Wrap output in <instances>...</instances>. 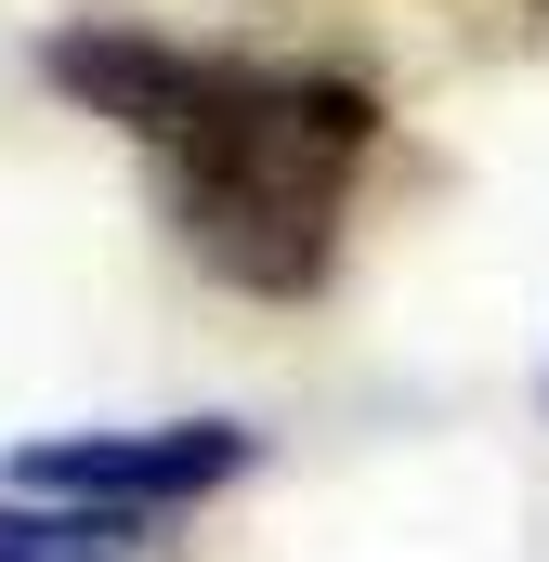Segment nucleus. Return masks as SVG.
Here are the masks:
<instances>
[{"instance_id": "obj_1", "label": "nucleus", "mask_w": 549, "mask_h": 562, "mask_svg": "<svg viewBox=\"0 0 549 562\" xmlns=\"http://www.w3.org/2000/svg\"><path fill=\"white\" fill-rule=\"evenodd\" d=\"M40 79L105 119L157 183L170 249L236 301H327L354 249V196L380 170V92L327 53H236L144 13H66Z\"/></svg>"}, {"instance_id": "obj_2", "label": "nucleus", "mask_w": 549, "mask_h": 562, "mask_svg": "<svg viewBox=\"0 0 549 562\" xmlns=\"http://www.w3.org/2000/svg\"><path fill=\"white\" fill-rule=\"evenodd\" d=\"M262 471V431L249 419H92V431H40L13 445V497H53V510H119V524H183L210 510L223 484Z\"/></svg>"}, {"instance_id": "obj_3", "label": "nucleus", "mask_w": 549, "mask_h": 562, "mask_svg": "<svg viewBox=\"0 0 549 562\" xmlns=\"http://www.w3.org/2000/svg\"><path fill=\"white\" fill-rule=\"evenodd\" d=\"M0 562H170V524H119V510H53L0 484Z\"/></svg>"}, {"instance_id": "obj_4", "label": "nucleus", "mask_w": 549, "mask_h": 562, "mask_svg": "<svg viewBox=\"0 0 549 562\" xmlns=\"http://www.w3.org/2000/svg\"><path fill=\"white\" fill-rule=\"evenodd\" d=\"M537 13H549V0H537Z\"/></svg>"}]
</instances>
